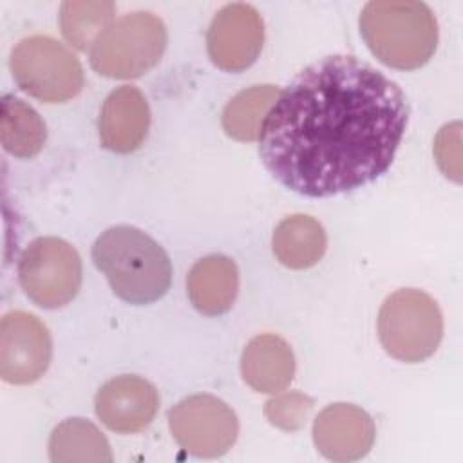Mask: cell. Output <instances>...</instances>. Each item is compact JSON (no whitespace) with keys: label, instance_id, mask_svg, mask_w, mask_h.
Here are the masks:
<instances>
[{"label":"cell","instance_id":"obj_4","mask_svg":"<svg viewBox=\"0 0 463 463\" xmlns=\"http://www.w3.org/2000/svg\"><path fill=\"white\" fill-rule=\"evenodd\" d=\"M166 42V25L159 16L148 11L127 13L96 40L90 49V65L107 78H139L157 65Z\"/></svg>","mask_w":463,"mask_h":463},{"label":"cell","instance_id":"obj_9","mask_svg":"<svg viewBox=\"0 0 463 463\" xmlns=\"http://www.w3.org/2000/svg\"><path fill=\"white\" fill-rule=\"evenodd\" d=\"M52 340L47 326L33 313L9 311L0 322V376L13 385L36 382L47 371Z\"/></svg>","mask_w":463,"mask_h":463},{"label":"cell","instance_id":"obj_12","mask_svg":"<svg viewBox=\"0 0 463 463\" xmlns=\"http://www.w3.org/2000/svg\"><path fill=\"white\" fill-rule=\"evenodd\" d=\"M376 427L373 418L353 403H333L318 412L313 423L317 450L331 461L362 459L373 447Z\"/></svg>","mask_w":463,"mask_h":463},{"label":"cell","instance_id":"obj_13","mask_svg":"<svg viewBox=\"0 0 463 463\" xmlns=\"http://www.w3.org/2000/svg\"><path fill=\"white\" fill-rule=\"evenodd\" d=\"M150 127V109L137 87L121 85L114 89L98 118L99 141L107 150L128 154L137 150Z\"/></svg>","mask_w":463,"mask_h":463},{"label":"cell","instance_id":"obj_16","mask_svg":"<svg viewBox=\"0 0 463 463\" xmlns=\"http://www.w3.org/2000/svg\"><path fill=\"white\" fill-rule=\"evenodd\" d=\"M326 246L327 237L324 226L306 213H295L282 219L271 237V248L277 260L289 269L315 266L324 257Z\"/></svg>","mask_w":463,"mask_h":463},{"label":"cell","instance_id":"obj_6","mask_svg":"<svg viewBox=\"0 0 463 463\" xmlns=\"http://www.w3.org/2000/svg\"><path fill=\"white\" fill-rule=\"evenodd\" d=\"M9 67L16 85L43 103H65L83 87L80 60L45 34L22 38L11 51Z\"/></svg>","mask_w":463,"mask_h":463},{"label":"cell","instance_id":"obj_20","mask_svg":"<svg viewBox=\"0 0 463 463\" xmlns=\"http://www.w3.org/2000/svg\"><path fill=\"white\" fill-rule=\"evenodd\" d=\"M116 5L109 0H67L60 7L63 38L78 51H87L112 24Z\"/></svg>","mask_w":463,"mask_h":463},{"label":"cell","instance_id":"obj_11","mask_svg":"<svg viewBox=\"0 0 463 463\" xmlns=\"http://www.w3.org/2000/svg\"><path fill=\"white\" fill-rule=\"evenodd\" d=\"M157 407V389L148 380L136 374H121L105 382L94 400V409L101 423L119 434L146 429Z\"/></svg>","mask_w":463,"mask_h":463},{"label":"cell","instance_id":"obj_8","mask_svg":"<svg viewBox=\"0 0 463 463\" xmlns=\"http://www.w3.org/2000/svg\"><path fill=\"white\" fill-rule=\"evenodd\" d=\"M168 427L177 445L195 458H219L237 439L239 420L232 407L212 394H194L168 412Z\"/></svg>","mask_w":463,"mask_h":463},{"label":"cell","instance_id":"obj_1","mask_svg":"<svg viewBox=\"0 0 463 463\" xmlns=\"http://www.w3.org/2000/svg\"><path fill=\"white\" fill-rule=\"evenodd\" d=\"M409 119L402 89L347 54L309 63L266 116L260 159L286 188L327 197L373 183L391 166Z\"/></svg>","mask_w":463,"mask_h":463},{"label":"cell","instance_id":"obj_17","mask_svg":"<svg viewBox=\"0 0 463 463\" xmlns=\"http://www.w3.org/2000/svg\"><path fill=\"white\" fill-rule=\"evenodd\" d=\"M49 458L54 463H110L112 450L92 421L69 418L54 427L49 438Z\"/></svg>","mask_w":463,"mask_h":463},{"label":"cell","instance_id":"obj_19","mask_svg":"<svg viewBox=\"0 0 463 463\" xmlns=\"http://www.w3.org/2000/svg\"><path fill=\"white\" fill-rule=\"evenodd\" d=\"M0 139L11 156L27 159L43 148L47 139V127L42 116L31 105L14 96H4Z\"/></svg>","mask_w":463,"mask_h":463},{"label":"cell","instance_id":"obj_22","mask_svg":"<svg viewBox=\"0 0 463 463\" xmlns=\"http://www.w3.org/2000/svg\"><path fill=\"white\" fill-rule=\"evenodd\" d=\"M459 121L441 127L434 139V157L441 172L452 181H461L459 165Z\"/></svg>","mask_w":463,"mask_h":463},{"label":"cell","instance_id":"obj_7","mask_svg":"<svg viewBox=\"0 0 463 463\" xmlns=\"http://www.w3.org/2000/svg\"><path fill=\"white\" fill-rule=\"evenodd\" d=\"M18 280L36 306L61 307L76 297L81 286V259L63 239L38 237L20 257Z\"/></svg>","mask_w":463,"mask_h":463},{"label":"cell","instance_id":"obj_14","mask_svg":"<svg viewBox=\"0 0 463 463\" xmlns=\"http://www.w3.org/2000/svg\"><path fill=\"white\" fill-rule=\"evenodd\" d=\"M241 374L257 392L284 391L295 376V356L289 344L271 333L253 336L242 351Z\"/></svg>","mask_w":463,"mask_h":463},{"label":"cell","instance_id":"obj_3","mask_svg":"<svg viewBox=\"0 0 463 463\" xmlns=\"http://www.w3.org/2000/svg\"><path fill=\"white\" fill-rule=\"evenodd\" d=\"M360 33L369 51L398 71L420 69L438 45V22L423 2H367L360 13Z\"/></svg>","mask_w":463,"mask_h":463},{"label":"cell","instance_id":"obj_21","mask_svg":"<svg viewBox=\"0 0 463 463\" xmlns=\"http://www.w3.org/2000/svg\"><path fill=\"white\" fill-rule=\"evenodd\" d=\"M313 411V400L298 391L289 392H277L271 400L264 405V416L266 420L282 430H298L304 427L306 420L309 418Z\"/></svg>","mask_w":463,"mask_h":463},{"label":"cell","instance_id":"obj_10","mask_svg":"<svg viewBox=\"0 0 463 463\" xmlns=\"http://www.w3.org/2000/svg\"><path fill=\"white\" fill-rule=\"evenodd\" d=\"M264 43L260 13L242 2L228 4L217 11L208 33V56L226 72H241L255 63Z\"/></svg>","mask_w":463,"mask_h":463},{"label":"cell","instance_id":"obj_18","mask_svg":"<svg viewBox=\"0 0 463 463\" xmlns=\"http://www.w3.org/2000/svg\"><path fill=\"white\" fill-rule=\"evenodd\" d=\"M280 90L277 85H251L237 92L222 110V128L237 141H255L260 137L268 112L275 105Z\"/></svg>","mask_w":463,"mask_h":463},{"label":"cell","instance_id":"obj_15","mask_svg":"<svg viewBox=\"0 0 463 463\" xmlns=\"http://www.w3.org/2000/svg\"><path fill=\"white\" fill-rule=\"evenodd\" d=\"M239 291L237 264L226 255L199 259L186 277V293L197 311L208 317L226 313Z\"/></svg>","mask_w":463,"mask_h":463},{"label":"cell","instance_id":"obj_5","mask_svg":"<svg viewBox=\"0 0 463 463\" xmlns=\"http://www.w3.org/2000/svg\"><path fill=\"white\" fill-rule=\"evenodd\" d=\"M378 336L392 358L407 364L423 362L443 336V317L436 300L414 288L394 291L380 307Z\"/></svg>","mask_w":463,"mask_h":463},{"label":"cell","instance_id":"obj_2","mask_svg":"<svg viewBox=\"0 0 463 463\" xmlns=\"http://www.w3.org/2000/svg\"><path fill=\"white\" fill-rule=\"evenodd\" d=\"M92 260L112 291L128 304H152L172 282L166 251L150 235L128 224L105 230L92 246Z\"/></svg>","mask_w":463,"mask_h":463}]
</instances>
